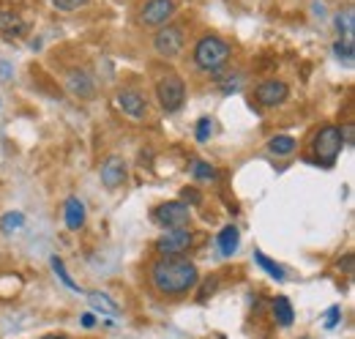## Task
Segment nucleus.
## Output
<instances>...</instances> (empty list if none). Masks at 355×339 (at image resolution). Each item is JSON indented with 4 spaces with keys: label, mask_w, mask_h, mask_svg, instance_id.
Masks as SVG:
<instances>
[{
    "label": "nucleus",
    "mask_w": 355,
    "mask_h": 339,
    "mask_svg": "<svg viewBox=\"0 0 355 339\" xmlns=\"http://www.w3.org/2000/svg\"><path fill=\"white\" fill-rule=\"evenodd\" d=\"M148 279H150V288L159 298L180 301L197 288L200 271L186 257H159V260H153Z\"/></svg>",
    "instance_id": "obj_1"
},
{
    "label": "nucleus",
    "mask_w": 355,
    "mask_h": 339,
    "mask_svg": "<svg viewBox=\"0 0 355 339\" xmlns=\"http://www.w3.org/2000/svg\"><path fill=\"white\" fill-rule=\"evenodd\" d=\"M230 55H232L230 44L224 42L222 36H214V33L202 36L200 42L194 44V52H191L194 66H197V69H202V72H208V74L219 72L224 63L230 60Z\"/></svg>",
    "instance_id": "obj_2"
},
{
    "label": "nucleus",
    "mask_w": 355,
    "mask_h": 339,
    "mask_svg": "<svg viewBox=\"0 0 355 339\" xmlns=\"http://www.w3.org/2000/svg\"><path fill=\"white\" fill-rule=\"evenodd\" d=\"M342 145H345V137H342V129L328 124L314 134V142H311V151L317 156V162L322 167H334L339 154H342Z\"/></svg>",
    "instance_id": "obj_3"
},
{
    "label": "nucleus",
    "mask_w": 355,
    "mask_h": 339,
    "mask_svg": "<svg viewBox=\"0 0 355 339\" xmlns=\"http://www.w3.org/2000/svg\"><path fill=\"white\" fill-rule=\"evenodd\" d=\"M156 99L164 113H178L186 101V83L180 74H164L156 83Z\"/></svg>",
    "instance_id": "obj_4"
},
{
    "label": "nucleus",
    "mask_w": 355,
    "mask_h": 339,
    "mask_svg": "<svg viewBox=\"0 0 355 339\" xmlns=\"http://www.w3.org/2000/svg\"><path fill=\"white\" fill-rule=\"evenodd\" d=\"M191 244H194V233L189 227H178V230H167L164 235H159L153 249L159 257H183L191 249Z\"/></svg>",
    "instance_id": "obj_5"
},
{
    "label": "nucleus",
    "mask_w": 355,
    "mask_h": 339,
    "mask_svg": "<svg viewBox=\"0 0 355 339\" xmlns=\"http://www.w3.org/2000/svg\"><path fill=\"white\" fill-rule=\"evenodd\" d=\"M183 42H186V36H183V28H180V25H164V28H159V33L153 36V49H156V55L173 60V58L180 55Z\"/></svg>",
    "instance_id": "obj_6"
},
{
    "label": "nucleus",
    "mask_w": 355,
    "mask_h": 339,
    "mask_svg": "<svg viewBox=\"0 0 355 339\" xmlns=\"http://www.w3.org/2000/svg\"><path fill=\"white\" fill-rule=\"evenodd\" d=\"M153 219L162 224V227H170V230H178V227H189L191 224V208L180 200H173V203H162L156 211H153Z\"/></svg>",
    "instance_id": "obj_7"
},
{
    "label": "nucleus",
    "mask_w": 355,
    "mask_h": 339,
    "mask_svg": "<svg viewBox=\"0 0 355 339\" xmlns=\"http://www.w3.org/2000/svg\"><path fill=\"white\" fill-rule=\"evenodd\" d=\"M175 0H148L139 11V22L148 28H164L175 17Z\"/></svg>",
    "instance_id": "obj_8"
},
{
    "label": "nucleus",
    "mask_w": 355,
    "mask_h": 339,
    "mask_svg": "<svg viewBox=\"0 0 355 339\" xmlns=\"http://www.w3.org/2000/svg\"><path fill=\"white\" fill-rule=\"evenodd\" d=\"M290 99V88L282 80H263L254 88V101L260 107H282Z\"/></svg>",
    "instance_id": "obj_9"
},
{
    "label": "nucleus",
    "mask_w": 355,
    "mask_h": 339,
    "mask_svg": "<svg viewBox=\"0 0 355 339\" xmlns=\"http://www.w3.org/2000/svg\"><path fill=\"white\" fill-rule=\"evenodd\" d=\"M115 99H118V107H121L123 115H129L132 121H145V115H148V101H145V96H142L139 90L123 88V90H118Z\"/></svg>",
    "instance_id": "obj_10"
},
{
    "label": "nucleus",
    "mask_w": 355,
    "mask_h": 339,
    "mask_svg": "<svg viewBox=\"0 0 355 339\" xmlns=\"http://www.w3.org/2000/svg\"><path fill=\"white\" fill-rule=\"evenodd\" d=\"M98 175H101V183L107 186V189H121L123 183H126V162L121 159V156H110V159H104V165L98 170Z\"/></svg>",
    "instance_id": "obj_11"
},
{
    "label": "nucleus",
    "mask_w": 355,
    "mask_h": 339,
    "mask_svg": "<svg viewBox=\"0 0 355 339\" xmlns=\"http://www.w3.org/2000/svg\"><path fill=\"white\" fill-rule=\"evenodd\" d=\"M66 88H69V93L77 96V99H93V93H96L93 77H90L85 69H71V72L66 74Z\"/></svg>",
    "instance_id": "obj_12"
},
{
    "label": "nucleus",
    "mask_w": 355,
    "mask_h": 339,
    "mask_svg": "<svg viewBox=\"0 0 355 339\" xmlns=\"http://www.w3.org/2000/svg\"><path fill=\"white\" fill-rule=\"evenodd\" d=\"M63 216H66V227L71 233H80L83 224H85V203L80 197H69L63 203Z\"/></svg>",
    "instance_id": "obj_13"
},
{
    "label": "nucleus",
    "mask_w": 355,
    "mask_h": 339,
    "mask_svg": "<svg viewBox=\"0 0 355 339\" xmlns=\"http://www.w3.org/2000/svg\"><path fill=\"white\" fill-rule=\"evenodd\" d=\"M270 312H273V320H276L282 329H290V326H293V320H295V309H293V304H290V298L287 296L273 298Z\"/></svg>",
    "instance_id": "obj_14"
},
{
    "label": "nucleus",
    "mask_w": 355,
    "mask_h": 339,
    "mask_svg": "<svg viewBox=\"0 0 355 339\" xmlns=\"http://www.w3.org/2000/svg\"><path fill=\"white\" fill-rule=\"evenodd\" d=\"M216 244H219V252L224 257H230V254L238 252V247H241V230L235 227V224H227L219 230V238H216Z\"/></svg>",
    "instance_id": "obj_15"
},
{
    "label": "nucleus",
    "mask_w": 355,
    "mask_h": 339,
    "mask_svg": "<svg viewBox=\"0 0 355 339\" xmlns=\"http://www.w3.org/2000/svg\"><path fill=\"white\" fill-rule=\"evenodd\" d=\"M295 148H298V140L290 134H276L268 140V151L273 156H290V154H295Z\"/></svg>",
    "instance_id": "obj_16"
},
{
    "label": "nucleus",
    "mask_w": 355,
    "mask_h": 339,
    "mask_svg": "<svg viewBox=\"0 0 355 339\" xmlns=\"http://www.w3.org/2000/svg\"><path fill=\"white\" fill-rule=\"evenodd\" d=\"M0 33H3L6 39L22 36V33H25V22H22L14 11H0Z\"/></svg>",
    "instance_id": "obj_17"
},
{
    "label": "nucleus",
    "mask_w": 355,
    "mask_h": 339,
    "mask_svg": "<svg viewBox=\"0 0 355 339\" xmlns=\"http://www.w3.org/2000/svg\"><path fill=\"white\" fill-rule=\"evenodd\" d=\"M254 263H257V265L266 271L268 276H273L276 282H284V276H287V274H284V265H279L276 260H270V257H268V254H263L260 249H254Z\"/></svg>",
    "instance_id": "obj_18"
},
{
    "label": "nucleus",
    "mask_w": 355,
    "mask_h": 339,
    "mask_svg": "<svg viewBox=\"0 0 355 339\" xmlns=\"http://www.w3.org/2000/svg\"><path fill=\"white\" fill-rule=\"evenodd\" d=\"M88 301H90V306H93V309H98L101 315H121V306L107 296V293L93 290V293H88Z\"/></svg>",
    "instance_id": "obj_19"
},
{
    "label": "nucleus",
    "mask_w": 355,
    "mask_h": 339,
    "mask_svg": "<svg viewBox=\"0 0 355 339\" xmlns=\"http://www.w3.org/2000/svg\"><path fill=\"white\" fill-rule=\"evenodd\" d=\"M22 224H25V213L8 211L0 216V230H3V233H14V230H19Z\"/></svg>",
    "instance_id": "obj_20"
},
{
    "label": "nucleus",
    "mask_w": 355,
    "mask_h": 339,
    "mask_svg": "<svg viewBox=\"0 0 355 339\" xmlns=\"http://www.w3.org/2000/svg\"><path fill=\"white\" fill-rule=\"evenodd\" d=\"M191 178H197V181H214L216 178V167L208 165V162H202V159H194L191 162Z\"/></svg>",
    "instance_id": "obj_21"
},
{
    "label": "nucleus",
    "mask_w": 355,
    "mask_h": 339,
    "mask_svg": "<svg viewBox=\"0 0 355 339\" xmlns=\"http://www.w3.org/2000/svg\"><path fill=\"white\" fill-rule=\"evenodd\" d=\"M52 268H55V274L60 276V282H63L69 290H80V285L66 274V265H63V260H60V257H52Z\"/></svg>",
    "instance_id": "obj_22"
},
{
    "label": "nucleus",
    "mask_w": 355,
    "mask_h": 339,
    "mask_svg": "<svg viewBox=\"0 0 355 339\" xmlns=\"http://www.w3.org/2000/svg\"><path fill=\"white\" fill-rule=\"evenodd\" d=\"M336 28L345 33V39H347V42H353V11H350V8H347L345 14H339V17H336Z\"/></svg>",
    "instance_id": "obj_23"
},
{
    "label": "nucleus",
    "mask_w": 355,
    "mask_h": 339,
    "mask_svg": "<svg viewBox=\"0 0 355 339\" xmlns=\"http://www.w3.org/2000/svg\"><path fill=\"white\" fill-rule=\"evenodd\" d=\"M334 55H336L339 60H345V63H353V42H347V39L342 42V39H339V42L334 44Z\"/></svg>",
    "instance_id": "obj_24"
},
{
    "label": "nucleus",
    "mask_w": 355,
    "mask_h": 339,
    "mask_svg": "<svg viewBox=\"0 0 355 339\" xmlns=\"http://www.w3.org/2000/svg\"><path fill=\"white\" fill-rule=\"evenodd\" d=\"M211 134H214V118L205 115V118L197 121V142H208Z\"/></svg>",
    "instance_id": "obj_25"
},
{
    "label": "nucleus",
    "mask_w": 355,
    "mask_h": 339,
    "mask_svg": "<svg viewBox=\"0 0 355 339\" xmlns=\"http://www.w3.org/2000/svg\"><path fill=\"white\" fill-rule=\"evenodd\" d=\"M90 0H52V6L58 8V11H77V8H83V6H88Z\"/></svg>",
    "instance_id": "obj_26"
},
{
    "label": "nucleus",
    "mask_w": 355,
    "mask_h": 339,
    "mask_svg": "<svg viewBox=\"0 0 355 339\" xmlns=\"http://www.w3.org/2000/svg\"><path fill=\"white\" fill-rule=\"evenodd\" d=\"M339 320H342V306H331V309L325 312V329H336Z\"/></svg>",
    "instance_id": "obj_27"
},
{
    "label": "nucleus",
    "mask_w": 355,
    "mask_h": 339,
    "mask_svg": "<svg viewBox=\"0 0 355 339\" xmlns=\"http://www.w3.org/2000/svg\"><path fill=\"white\" fill-rule=\"evenodd\" d=\"M11 74H14V69H11L8 63H0V83H6V80H11Z\"/></svg>",
    "instance_id": "obj_28"
},
{
    "label": "nucleus",
    "mask_w": 355,
    "mask_h": 339,
    "mask_svg": "<svg viewBox=\"0 0 355 339\" xmlns=\"http://www.w3.org/2000/svg\"><path fill=\"white\" fill-rule=\"evenodd\" d=\"M339 271L353 274V254H347V257H345V263H339Z\"/></svg>",
    "instance_id": "obj_29"
},
{
    "label": "nucleus",
    "mask_w": 355,
    "mask_h": 339,
    "mask_svg": "<svg viewBox=\"0 0 355 339\" xmlns=\"http://www.w3.org/2000/svg\"><path fill=\"white\" fill-rule=\"evenodd\" d=\"M83 326H85V329H93V326H96V315H93V312H85V315H83Z\"/></svg>",
    "instance_id": "obj_30"
},
{
    "label": "nucleus",
    "mask_w": 355,
    "mask_h": 339,
    "mask_svg": "<svg viewBox=\"0 0 355 339\" xmlns=\"http://www.w3.org/2000/svg\"><path fill=\"white\" fill-rule=\"evenodd\" d=\"M39 339H71L69 334H44V337H39Z\"/></svg>",
    "instance_id": "obj_31"
},
{
    "label": "nucleus",
    "mask_w": 355,
    "mask_h": 339,
    "mask_svg": "<svg viewBox=\"0 0 355 339\" xmlns=\"http://www.w3.org/2000/svg\"><path fill=\"white\" fill-rule=\"evenodd\" d=\"M304 339H306V337H304Z\"/></svg>",
    "instance_id": "obj_32"
}]
</instances>
